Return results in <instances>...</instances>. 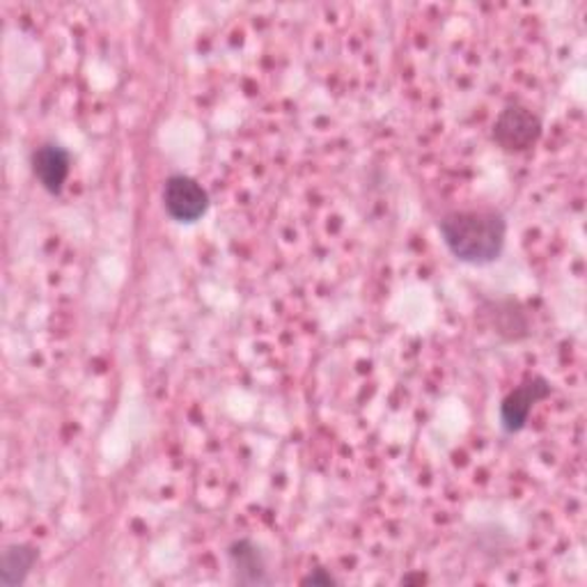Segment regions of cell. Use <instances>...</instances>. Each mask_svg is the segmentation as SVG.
I'll return each instance as SVG.
<instances>
[{"label": "cell", "mask_w": 587, "mask_h": 587, "mask_svg": "<svg viewBox=\"0 0 587 587\" xmlns=\"http://www.w3.org/2000/svg\"><path fill=\"white\" fill-rule=\"evenodd\" d=\"M440 237L459 262L485 267L496 262L507 237V220L494 209L452 211L438 223Z\"/></svg>", "instance_id": "1"}, {"label": "cell", "mask_w": 587, "mask_h": 587, "mask_svg": "<svg viewBox=\"0 0 587 587\" xmlns=\"http://www.w3.org/2000/svg\"><path fill=\"white\" fill-rule=\"evenodd\" d=\"M550 395V384L544 377H533L514 388L500 404V425L507 434H517L526 427L533 409Z\"/></svg>", "instance_id": "4"}, {"label": "cell", "mask_w": 587, "mask_h": 587, "mask_svg": "<svg viewBox=\"0 0 587 587\" xmlns=\"http://www.w3.org/2000/svg\"><path fill=\"white\" fill-rule=\"evenodd\" d=\"M301 583L304 585H324V587H328V585H338L340 580L334 574H330L328 569H312L308 576H304Z\"/></svg>", "instance_id": "8"}, {"label": "cell", "mask_w": 587, "mask_h": 587, "mask_svg": "<svg viewBox=\"0 0 587 587\" xmlns=\"http://www.w3.org/2000/svg\"><path fill=\"white\" fill-rule=\"evenodd\" d=\"M230 567L232 578L239 585H269V565L265 558V550L252 539H239L230 546Z\"/></svg>", "instance_id": "6"}, {"label": "cell", "mask_w": 587, "mask_h": 587, "mask_svg": "<svg viewBox=\"0 0 587 587\" xmlns=\"http://www.w3.org/2000/svg\"><path fill=\"white\" fill-rule=\"evenodd\" d=\"M163 207L177 223H196L209 209V193L189 175H170L163 183Z\"/></svg>", "instance_id": "2"}, {"label": "cell", "mask_w": 587, "mask_h": 587, "mask_svg": "<svg viewBox=\"0 0 587 587\" xmlns=\"http://www.w3.org/2000/svg\"><path fill=\"white\" fill-rule=\"evenodd\" d=\"M34 563H37V548L28 544L8 546L3 550V560H0V583L6 587L23 585Z\"/></svg>", "instance_id": "7"}, {"label": "cell", "mask_w": 587, "mask_h": 587, "mask_svg": "<svg viewBox=\"0 0 587 587\" xmlns=\"http://www.w3.org/2000/svg\"><path fill=\"white\" fill-rule=\"evenodd\" d=\"M541 136V122L524 106H507L494 125V140L507 152H524Z\"/></svg>", "instance_id": "3"}, {"label": "cell", "mask_w": 587, "mask_h": 587, "mask_svg": "<svg viewBox=\"0 0 587 587\" xmlns=\"http://www.w3.org/2000/svg\"><path fill=\"white\" fill-rule=\"evenodd\" d=\"M409 583H427V578L422 574H416V576H404L401 578V585H409Z\"/></svg>", "instance_id": "9"}, {"label": "cell", "mask_w": 587, "mask_h": 587, "mask_svg": "<svg viewBox=\"0 0 587 587\" xmlns=\"http://www.w3.org/2000/svg\"><path fill=\"white\" fill-rule=\"evenodd\" d=\"M30 166H32L37 181H40L51 196L62 193V187L69 177V166H71V157L62 145L58 142L40 145L30 157Z\"/></svg>", "instance_id": "5"}]
</instances>
